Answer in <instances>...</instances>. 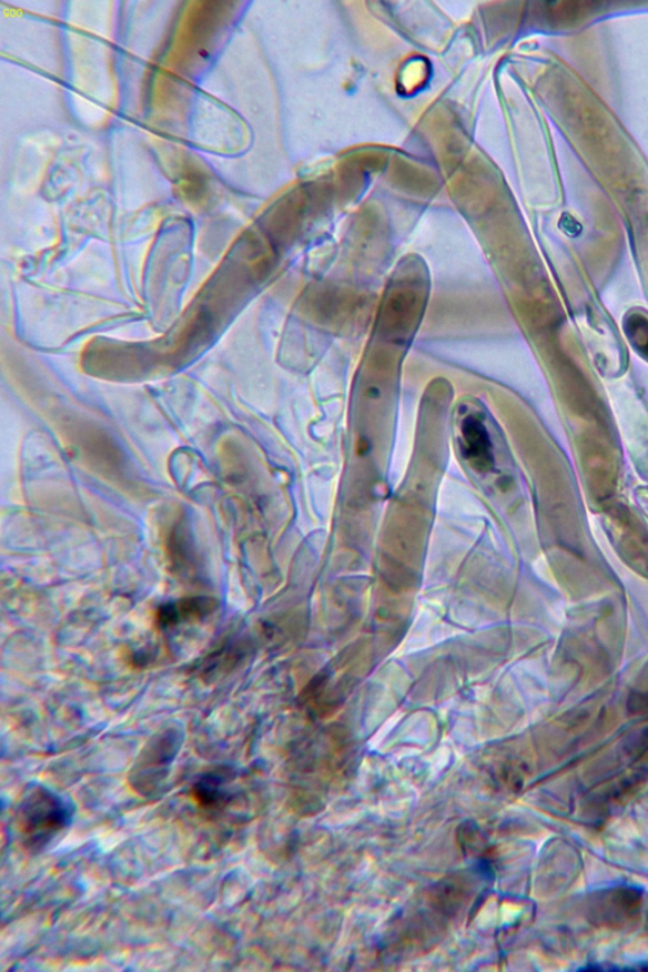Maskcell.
Returning a JSON list of instances; mask_svg holds the SVG:
<instances>
[{
  "mask_svg": "<svg viewBox=\"0 0 648 972\" xmlns=\"http://www.w3.org/2000/svg\"><path fill=\"white\" fill-rule=\"evenodd\" d=\"M73 819L68 800L43 786H31L18 800L13 826L18 842L29 853L47 850Z\"/></svg>",
  "mask_w": 648,
  "mask_h": 972,
  "instance_id": "6da1fadb",
  "label": "cell"
},
{
  "mask_svg": "<svg viewBox=\"0 0 648 972\" xmlns=\"http://www.w3.org/2000/svg\"><path fill=\"white\" fill-rule=\"evenodd\" d=\"M182 746V735L176 729H165L143 747L131 768V788L143 797H154L166 781L171 763Z\"/></svg>",
  "mask_w": 648,
  "mask_h": 972,
  "instance_id": "7a4b0ae2",
  "label": "cell"
},
{
  "mask_svg": "<svg viewBox=\"0 0 648 972\" xmlns=\"http://www.w3.org/2000/svg\"><path fill=\"white\" fill-rule=\"evenodd\" d=\"M233 779L235 773L226 768L206 772L192 786L191 799L203 812L219 814L227 809L233 800L231 789Z\"/></svg>",
  "mask_w": 648,
  "mask_h": 972,
  "instance_id": "277c9868",
  "label": "cell"
},
{
  "mask_svg": "<svg viewBox=\"0 0 648 972\" xmlns=\"http://www.w3.org/2000/svg\"><path fill=\"white\" fill-rule=\"evenodd\" d=\"M458 429H460L458 444L465 460L480 473L490 470L494 465L493 441L480 414H465Z\"/></svg>",
  "mask_w": 648,
  "mask_h": 972,
  "instance_id": "3957f363",
  "label": "cell"
},
{
  "mask_svg": "<svg viewBox=\"0 0 648 972\" xmlns=\"http://www.w3.org/2000/svg\"><path fill=\"white\" fill-rule=\"evenodd\" d=\"M217 603L212 598H186L161 607L158 622L161 627L176 626L189 620L201 619L212 614Z\"/></svg>",
  "mask_w": 648,
  "mask_h": 972,
  "instance_id": "5b68a950",
  "label": "cell"
},
{
  "mask_svg": "<svg viewBox=\"0 0 648 972\" xmlns=\"http://www.w3.org/2000/svg\"><path fill=\"white\" fill-rule=\"evenodd\" d=\"M638 894L636 891L627 889H618L608 891L607 895L598 899V920L601 922L620 923L629 920L638 905Z\"/></svg>",
  "mask_w": 648,
  "mask_h": 972,
  "instance_id": "8992f818",
  "label": "cell"
}]
</instances>
